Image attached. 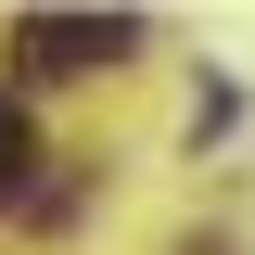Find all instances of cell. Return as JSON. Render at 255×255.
<instances>
[{
  "label": "cell",
  "mask_w": 255,
  "mask_h": 255,
  "mask_svg": "<svg viewBox=\"0 0 255 255\" xmlns=\"http://www.w3.org/2000/svg\"><path fill=\"white\" fill-rule=\"evenodd\" d=\"M26 179V115H13V102H0V191Z\"/></svg>",
  "instance_id": "obj_2"
},
{
  "label": "cell",
  "mask_w": 255,
  "mask_h": 255,
  "mask_svg": "<svg viewBox=\"0 0 255 255\" xmlns=\"http://www.w3.org/2000/svg\"><path fill=\"white\" fill-rule=\"evenodd\" d=\"M128 38H140L128 13H26V26H13V64H26V77H102Z\"/></svg>",
  "instance_id": "obj_1"
}]
</instances>
